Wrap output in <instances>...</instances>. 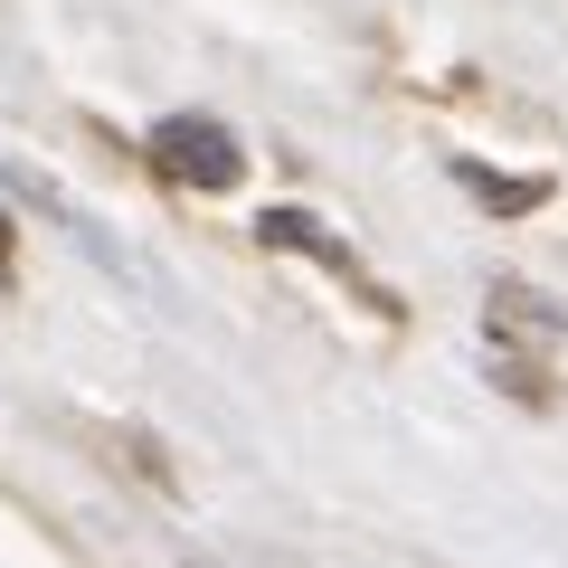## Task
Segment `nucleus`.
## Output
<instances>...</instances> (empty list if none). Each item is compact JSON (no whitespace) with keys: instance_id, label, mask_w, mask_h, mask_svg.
<instances>
[{"instance_id":"obj_2","label":"nucleus","mask_w":568,"mask_h":568,"mask_svg":"<svg viewBox=\"0 0 568 568\" xmlns=\"http://www.w3.org/2000/svg\"><path fill=\"white\" fill-rule=\"evenodd\" d=\"M455 181H465V190H484V209H503V219H511V209H530V200H540V181H493L484 162H455Z\"/></svg>"},{"instance_id":"obj_1","label":"nucleus","mask_w":568,"mask_h":568,"mask_svg":"<svg viewBox=\"0 0 568 568\" xmlns=\"http://www.w3.org/2000/svg\"><path fill=\"white\" fill-rule=\"evenodd\" d=\"M152 162H162L181 190H237L246 152H237V133H227L219 114H162L152 123Z\"/></svg>"},{"instance_id":"obj_3","label":"nucleus","mask_w":568,"mask_h":568,"mask_svg":"<svg viewBox=\"0 0 568 568\" xmlns=\"http://www.w3.org/2000/svg\"><path fill=\"white\" fill-rule=\"evenodd\" d=\"M190 568H209V559H190Z\"/></svg>"}]
</instances>
